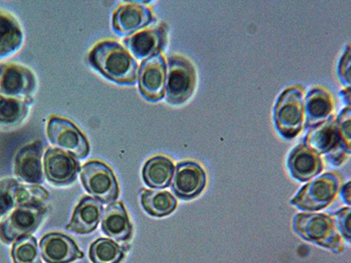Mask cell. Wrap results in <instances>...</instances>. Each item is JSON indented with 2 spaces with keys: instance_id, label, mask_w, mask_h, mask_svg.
Wrapping results in <instances>:
<instances>
[{
  "instance_id": "obj_1",
  "label": "cell",
  "mask_w": 351,
  "mask_h": 263,
  "mask_svg": "<svg viewBox=\"0 0 351 263\" xmlns=\"http://www.w3.org/2000/svg\"><path fill=\"white\" fill-rule=\"evenodd\" d=\"M88 60L94 68L112 82L133 86L139 67L133 56L120 43L104 40L90 50Z\"/></svg>"
},
{
  "instance_id": "obj_2",
  "label": "cell",
  "mask_w": 351,
  "mask_h": 263,
  "mask_svg": "<svg viewBox=\"0 0 351 263\" xmlns=\"http://www.w3.org/2000/svg\"><path fill=\"white\" fill-rule=\"evenodd\" d=\"M293 229L304 240L326 247L335 253L344 249L339 231L330 215L299 214L294 217Z\"/></svg>"
},
{
  "instance_id": "obj_3",
  "label": "cell",
  "mask_w": 351,
  "mask_h": 263,
  "mask_svg": "<svg viewBox=\"0 0 351 263\" xmlns=\"http://www.w3.org/2000/svg\"><path fill=\"white\" fill-rule=\"evenodd\" d=\"M275 126L285 139L295 138L302 129L304 121L303 90L293 86L278 97L274 108Z\"/></svg>"
},
{
  "instance_id": "obj_4",
  "label": "cell",
  "mask_w": 351,
  "mask_h": 263,
  "mask_svg": "<svg viewBox=\"0 0 351 263\" xmlns=\"http://www.w3.org/2000/svg\"><path fill=\"white\" fill-rule=\"evenodd\" d=\"M196 71L192 62L180 55H172L166 66V100L181 105L192 97L196 86Z\"/></svg>"
},
{
  "instance_id": "obj_5",
  "label": "cell",
  "mask_w": 351,
  "mask_h": 263,
  "mask_svg": "<svg viewBox=\"0 0 351 263\" xmlns=\"http://www.w3.org/2000/svg\"><path fill=\"white\" fill-rule=\"evenodd\" d=\"M340 187L341 179L337 174L326 173L302 188L291 203L303 211H319L330 205Z\"/></svg>"
},
{
  "instance_id": "obj_6",
  "label": "cell",
  "mask_w": 351,
  "mask_h": 263,
  "mask_svg": "<svg viewBox=\"0 0 351 263\" xmlns=\"http://www.w3.org/2000/svg\"><path fill=\"white\" fill-rule=\"evenodd\" d=\"M84 189L103 203L114 202L120 189L114 172L108 165L99 161L87 162L80 171Z\"/></svg>"
},
{
  "instance_id": "obj_7",
  "label": "cell",
  "mask_w": 351,
  "mask_h": 263,
  "mask_svg": "<svg viewBox=\"0 0 351 263\" xmlns=\"http://www.w3.org/2000/svg\"><path fill=\"white\" fill-rule=\"evenodd\" d=\"M47 214L45 206H20L5 221L0 222V240L11 244L34 233Z\"/></svg>"
},
{
  "instance_id": "obj_8",
  "label": "cell",
  "mask_w": 351,
  "mask_h": 263,
  "mask_svg": "<svg viewBox=\"0 0 351 263\" xmlns=\"http://www.w3.org/2000/svg\"><path fill=\"white\" fill-rule=\"evenodd\" d=\"M47 134L49 142L56 149L70 153L75 158L84 159L90 152V146L86 136L72 122L65 118H49Z\"/></svg>"
},
{
  "instance_id": "obj_9",
  "label": "cell",
  "mask_w": 351,
  "mask_h": 263,
  "mask_svg": "<svg viewBox=\"0 0 351 263\" xmlns=\"http://www.w3.org/2000/svg\"><path fill=\"white\" fill-rule=\"evenodd\" d=\"M36 88V78L26 67L15 64H0V97L27 100Z\"/></svg>"
},
{
  "instance_id": "obj_10",
  "label": "cell",
  "mask_w": 351,
  "mask_h": 263,
  "mask_svg": "<svg viewBox=\"0 0 351 263\" xmlns=\"http://www.w3.org/2000/svg\"><path fill=\"white\" fill-rule=\"evenodd\" d=\"M166 62L161 54L152 56L141 64L138 83L141 95L150 102H158L165 97Z\"/></svg>"
},
{
  "instance_id": "obj_11",
  "label": "cell",
  "mask_w": 351,
  "mask_h": 263,
  "mask_svg": "<svg viewBox=\"0 0 351 263\" xmlns=\"http://www.w3.org/2000/svg\"><path fill=\"white\" fill-rule=\"evenodd\" d=\"M206 186V171L195 162H182L175 168L171 188L184 200L195 199Z\"/></svg>"
},
{
  "instance_id": "obj_12",
  "label": "cell",
  "mask_w": 351,
  "mask_h": 263,
  "mask_svg": "<svg viewBox=\"0 0 351 263\" xmlns=\"http://www.w3.org/2000/svg\"><path fill=\"white\" fill-rule=\"evenodd\" d=\"M47 179L55 186H68L77 179L80 164L70 153L58 149L47 150L43 158Z\"/></svg>"
},
{
  "instance_id": "obj_13",
  "label": "cell",
  "mask_w": 351,
  "mask_h": 263,
  "mask_svg": "<svg viewBox=\"0 0 351 263\" xmlns=\"http://www.w3.org/2000/svg\"><path fill=\"white\" fill-rule=\"evenodd\" d=\"M167 40V31L165 26L145 29L132 34L123 40L128 52L139 60H147L161 53Z\"/></svg>"
},
{
  "instance_id": "obj_14",
  "label": "cell",
  "mask_w": 351,
  "mask_h": 263,
  "mask_svg": "<svg viewBox=\"0 0 351 263\" xmlns=\"http://www.w3.org/2000/svg\"><path fill=\"white\" fill-rule=\"evenodd\" d=\"M40 247L43 258L47 263H71L84 258L77 243L65 234H46L40 240Z\"/></svg>"
},
{
  "instance_id": "obj_15",
  "label": "cell",
  "mask_w": 351,
  "mask_h": 263,
  "mask_svg": "<svg viewBox=\"0 0 351 263\" xmlns=\"http://www.w3.org/2000/svg\"><path fill=\"white\" fill-rule=\"evenodd\" d=\"M43 145L34 142L19 150L14 159V173L21 180L30 184L43 183L42 156Z\"/></svg>"
},
{
  "instance_id": "obj_16",
  "label": "cell",
  "mask_w": 351,
  "mask_h": 263,
  "mask_svg": "<svg viewBox=\"0 0 351 263\" xmlns=\"http://www.w3.org/2000/svg\"><path fill=\"white\" fill-rule=\"evenodd\" d=\"M153 21L149 8L131 3L120 6L115 11L112 16V28L120 36H128L149 26Z\"/></svg>"
},
{
  "instance_id": "obj_17",
  "label": "cell",
  "mask_w": 351,
  "mask_h": 263,
  "mask_svg": "<svg viewBox=\"0 0 351 263\" xmlns=\"http://www.w3.org/2000/svg\"><path fill=\"white\" fill-rule=\"evenodd\" d=\"M287 167L291 177L303 183L321 173L324 166L319 155L300 143L288 156Z\"/></svg>"
},
{
  "instance_id": "obj_18",
  "label": "cell",
  "mask_w": 351,
  "mask_h": 263,
  "mask_svg": "<svg viewBox=\"0 0 351 263\" xmlns=\"http://www.w3.org/2000/svg\"><path fill=\"white\" fill-rule=\"evenodd\" d=\"M303 144L318 155H326L338 146L343 145L335 116L330 115L327 120L313 127L304 138Z\"/></svg>"
},
{
  "instance_id": "obj_19",
  "label": "cell",
  "mask_w": 351,
  "mask_h": 263,
  "mask_svg": "<svg viewBox=\"0 0 351 263\" xmlns=\"http://www.w3.org/2000/svg\"><path fill=\"white\" fill-rule=\"evenodd\" d=\"M101 229L106 236L122 244L130 242L133 236V225L123 203H111L105 210Z\"/></svg>"
},
{
  "instance_id": "obj_20",
  "label": "cell",
  "mask_w": 351,
  "mask_h": 263,
  "mask_svg": "<svg viewBox=\"0 0 351 263\" xmlns=\"http://www.w3.org/2000/svg\"><path fill=\"white\" fill-rule=\"evenodd\" d=\"M102 214V205L98 200L84 197L75 208L67 230L80 234L92 233L98 227Z\"/></svg>"
},
{
  "instance_id": "obj_21",
  "label": "cell",
  "mask_w": 351,
  "mask_h": 263,
  "mask_svg": "<svg viewBox=\"0 0 351 263\" xmlns=\"http://www.w3.org/2000/svg\"><path fill=\"white\" fill-rule=\"evenodd\" d=\"M334 109L330 94L322 88H315L306 96L304 112L306 115L305 128H313L325 121Z\"/></svg>"
},
{
  "instance_id": "obj_22",
  "label": "cell",
  "mask_w": 351,
  "mask_h": 263,
  "mask_svg": "<svg viewBox=\"0 0 351 263\" xmlns=\"http://www.w3.org/2000/svg\"><path fill=\"white\" fill-rule=\"evenodd\" d=\"M174 171L175 166L170 159L162 155L155 156L144 165V183L154 189H165L170 186Z\"/></svg>"
},
{
  "instance_id": "obj_23",
  "label": "cell",
  "mask_w": 351,
  "mask_h": 263,
  "mask_svg": "<svg viewBox=\"0 0 351 263\" xmlns=\"http://www.w3.org/2000/svg\"><path fill=\"white\" fill-rule=\"evenodd\" d=\"M23 42L20 25L12 15L0 11V58L14 55Z\"/></svg>"
},
{
  "instance_id": "obj_24",
  "label": "cell",
  "mask_w": 351,
  "mask_h": 263,
  "mask_svg": "<svg viewBox=\"0 0 351 263\" xmlns=\"http://www.w3.org/2000/svg\"><path fill=\"white\" fill-rule=\"evenodd\" d=\"M141 203L147 214L156 218L171 214L178 205L174 196L165 190H143Z\"/></svg>"
},
{
  "instance_id": "obj_25",
  "label": "cell",
  "mask_w": 351,
  "mask_h": 263,
  "mask_svg": "<svg viewBox=\"0 0 351 263\" xmlns=\"http://www.w3.org/2000/svg\"><path fill=\"white\" fill-rule=\"evenodd\" d=\"M89 258L93 263H121L125 252L114 241L101 238L90 245Z\"/></svg>"
},
{
  "instance_id": "obj_26",
  "label": "cell",
  "mask_w": 351,
  "mask_h": 263,
  "mask_svg": "<svg viewBox=\"0 0 351 263\" xmlns=\"http://www.w3.org/2000/svg\"><path fill=\"white\" fill-rule=\"evenodd\" d=\"M30 103L27 100L0 97V126L12 127L21 123L26 118Z\"/></svg>"
},
{
  "instance_id": "obj_27",
  "label": "cell",
  "mask_w": 351,
  "mask_h": 263,
  "mask_svg": "<svg viewBox=\"0 0 351 263\" xmlns=\"http://www.w3.org/2000/svg\"><path fill=\"white\" fill-rule=\"evenodd\" d=\"M12 258L14 263H42L36 238L27 236L15 240Z\"/></svg>"
},
{
  "instance_id": "obj_28",
  "label": "cell",
  "mask_w": 351,
  "mask_h": 263,
  "mask_svg": "<svg viewBox=\"0 0 351 263\" xmlns=\"http://www.w3.org/2000/svg\"><path fill=\"white\" fill-rule=\"evenodd\" d=\"M16 192L18 208L20 206H43L49 199V194L42 186L37 184L26 186L18 181L15 186Z\"/></svg>"
},
{
  "instance_id": "obj_29",
  "label": "cell",
  "mask_w": 351,
  "mask_h": 263,
  "mask_svg": "<svg viewBox=\"0 0 351 263\" xmlns=\"http://www.w3.org/2000/svg\"><path fill=\"white\" fill-rule=\"evenodd\" d=\"M18 183L14 178H6L0 181V218L4 217L18 208L15 186Z\"/></svg>"
},
{
  "instance_id": "obj_30",
  "label": "cell",
  "mask_w": 351,
  "mask_h": 263,
  "mask_svg": "<svg viewBox=\"0 0 351 263\" xmlns=\"http://www.w3.org/2000/svg\"><path fill=\"white\" fill-rule=\"evenodd\" d=\"M351 109L350 106L343 109L337 118L338 131L343 142L344 148L348 153H350V140H351V128H350Z\"/></svg>"
},
{
  "instance_id": "obj_31",
  "label": "cell",
  "mask_w": 351,
  "mask_h": 263,
  "mask_svg": "<svg viewBox=\"0 0 351 263\" xmlns=\"http://www.w3.org/2000/svg\"><path fill=\"white\" fill-rule=\"evenodd\" d=\"M350 208L341 209L340 211L332 214V217H335V223L337 225L338 231H340L344 240L348 243L350 242Z\"/></svg>"
},
{
  "instance_id": "obj_32",
  "label": "cell",
  "mask_w": 351,
  "mask_h": 263,
  "mask_svg": "<svg viewBox=\"0 0 351 263\" xmlns=\"http://www.w3.org/2000/svg\"><path fill=\"white\" fill-rule=\"evenodd\" d=\"M350 47L348 45L338 64V77L343 86L350 87Z\"/></svg>"
},
{
  "instance_id": "obj_33",
  "label": "cell",
  "mask_w": 351,
  "mask_h": 263,
  "mask_svg": "<svg viewBox=\"0 0 351 263\" xmlns=\"http://www.w3.org/2000/svg\"><path fill=\"white\" fill-rule=\"evenodd\" d=\"M350 155L343 145L338 146L337 149L332 150V151L326 153V158L328 162L334 166H340L346 160L347 156Z\"/></svg>"
},
{
  "instance_id": "obj_34",
  "label": "cell",
  "mask_w": 351,
  "mask_h": 263,
  "mask_svg": "<svg viewBox=\"0 0 351 263\" xmlns=\"http://www.w3.org/2000/svg\"><path fill=\"white\" fill-rule=\"evenodd\" d=\"M341 195L343 197V201L347 203L348 205H350V183L348 181L347 184H344L341 188Z\"/></svg>"
},
{
  "instance_id": "obj_35",
  "label": "cell",
  "mask_w": 351,
  "mask_h": 263,
  "mask_svg": "<svg viewBox=\"0 0 351 263\" xmlns=\"http://www.w3.org/2000/svg\"><path fill=\"white\" fill-rule=\"evenodd\" d=\"M341 96L343 97V101L346 103L348 106L350 104V87L346 88L343 92H341Z\"/></svg>"
}]
</instances>
